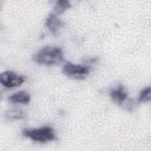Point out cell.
Segmentation results:
<instances>
[{"mask_svg":"<svg viewBox=\"0 0 151 151\" xmlns=\"http://www.w3.org/2000/svg\"><path fill=\"white\" fill-rule=\"evenodd\" d=\"M151 101V86L143 88L138 96V103H149Z\"/></svg>","mask_w":151,"mask_h":151,"instance_id":"obj_10","label":"cell"},{"mask_svg":"<svg viewBox=\"0 0 151 151\" xmlns=\"http://www.w3.org/2000/svg\"><path fill=\"white\" fill-rule=\"evenodd\" d=\"M45 25L46 27L48 28V31L53 34V35H58L61 31V28L64 27V22L63 20L58 17V14H55L54 12L53 13H50L46 18V21H45Z\"/></svg>","mask_w":151,"mask_h":151,"instance_id":"obj_6","label":"cell"},{"mask_svg":"<svg viewBox=\"0 0 151 151\" xmlns=\"http://www.w3.org/2000/svg\"><path fill=\"white\" fill-rule=\"evenodd\" d=\"M8 100L13 104H28L31 101V94L26 91H19L8 97Z\"/></svg>","mask_w":151,"mask_h":151,"instance_id":"obj_7","label":"cell"},{"mask_svg":"<svg viewBox=\"0 0 151 151\" xmlns=\"http://www.w3.org/2000/svg\"><path fill=\"white\" fill-rule=\"evenodd\" d=\"M63 73L73 79H84L86 78L92 68L87 64H73V63H65L61 68Z\"/></svg>","mask_w":151,"mask_h":151,"instance_id":"obj_3","label":"cell"},{"mask_svg":"<svg viewBox=\"0 0 151 151\" xmlns=\"http://www.w3.org/2000/svg\"><path fill=\"white\" fill-rule=\"evenodd\" d=\"M110 98L112 101H114L117 105L131 111L133 109V99L129 98V94L123 85H117L110 91Z\"/></svg>","mask_w":151,"mask_h":151,"instance_id":"obj_4","label":"cell"},{"mask_svg":"<svg viewBox=\"0 0 151 151\" xmlns=\"http://www.w3.org/2000/svg\"><path fill=\"white\" fill-rule=\"evenodd\" d=\"M70 7H71V2L68 0H58L54 4L53 9H54V13L55 14H61L65 11H67Z\"/></svg>","mask_w":151,"mask_h":151,"instance_id":"obj_8","label":"cell"},{"mask_svg":"<svg viewBox=\"0 0 151 151\" xmlns=\"http://www.w3.org/2000/svg\"><path fill=\"white\" fill-rule=\"evenodd\" d=\"M32 59L34 63L39 65L52 66L60 64L64 60V52L58 46H45L38 50L33 55Z\"/></svg>","mask_w":151,"mask_h":151,"instance_id":"obj_1","label":"cell"},{"mask_svg":"<svg viewBox=\"0 0 151 151\" xmlns=\"http://www.w3.org/2000/svg\"><path fill=\"white\" fill-rule=\"evenodd\" d=\"M26 78L14 71H5L0 74V83L5 88H14L25 83Z\"/></svg>","mask_w":151,"mask_h":151,"instance_id":"obj_5","label":"cell"},{"mask_svg":"<svg viewBox=\"0 0 151 151\" xmlns=\"http://www.w3.org/2000/svg\"><path fill=\"white\" fill-rule=\"evenodd\" d=\"M5 117L8 120H19V119H24L25 118V113L21 110L13 109V110H8L6 112V116Z\"/></svg>","mask_w":151,"mask_h":151,"instance_id":"obj_9","label":"cell"},{"mask_svg":"<svg viewBox=\"0 0 151 151\" xmlns=\"http://www.w3.org/2000/svg\"><path fill=\"white\" fill-rule=\"evenodd\" d=\"M22 136L35 143H50L57 139L53 127L48 125L37 129H25L22 130Z\"/></svg>","mask_w":151,"mask_h":151,"instance_id":"obj_2","label":"cell"}]
</instances>
